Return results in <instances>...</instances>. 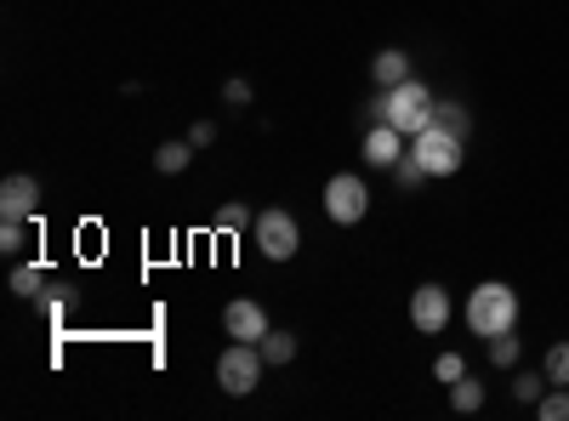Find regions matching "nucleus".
I'll return each instance as SVG.
<instances>
[{
    "instance_id": "f257e3e1",
    "label": "nucleus",
    "mask_w": 569,
    "mask_h": 421,
    "mask_svg": "<svg viewBox=\"0 0 569 421\" xmlns=\"http://www.w3.org/2000/svg\"><path fill=\"white\" fill-rule=\"evenodd\" d=\"M512 324H518V291L501 285V279H485V285L467 297V331L490 342V337L512 331Z\"/></svg>"
},
{
    "instance_id": "f03ea898",
    "label": "nucleus",
    "mask_w": 569,
    "mask_h": 421,
    "mask_svg": "<svg viewBox=\"0 0 569 421\" xmlns=\"http://www.w3.org/2000/svg\"><path fill=\"white\" fill-rule=\"evenodd\" d=\"M376 114H382L388 126H399L405 137H416V131H427L433 126V114H439V98L427 91L421 80H399V86H388V98L376 103Z\"/></svg>"
},
{
    "instance_id": "7ed1b4c3",
    "label": "nucleus",
    "mask_w": 569,
    "mask_h": 421,
    "mask_svg": "<svg viewBox=\"0 0 569 421\" xmlns=\"http://www.w3.org/2000/svg\"><path fill=\"white\" fill-rule=\"evenodd\" d=\"M410 154H416V166H421L427 177H456V171H461V160H467V137L433 120L427 131H416V137H410Z\"/></svg>"
},
{
    "instance_id": "20e7f679",
    "label": "nucleus",
    "mask_w": 569,
    "mask_h": 421,
    "mask_svg": "<svg viewBox=\"0 0 569 421\" xmlns=\"http://www.w3.org/2000/svg\"><path fill=\"white\" fill-rule=\"evenodd\" d=\"M262 348L257 342H233V348H222V359H217V382H222V393H233V399H246L257 382H262Z\"/></svg>"
},
{
    "instance_id": "39448f33",
    "label": "nucleus",
    "mask_w": 569,
    "mask_h": 421,
    "mask_svg": "<svg viewBox=\"0 0 569 421\" xmlns=\"http://www.w3.org/2000/svg\"><path fill=\"white\" fill-rule=\"evenodd\" d=\"M251 240L262 245L268 262H291L297 245H302V233H297V217H291V211H262L257 228H251Z\"/></svg>"
},
{
    "instance_id": "423d86ee",
    "label": "nucleus",
    "mask_w": 569,
    "mask_h": 421,
    "mask_svg": "<svg viewBox=\"0 0 569 421\" xmlns=\"http://www.w3.org/2000/svg\"><path fill=\"white\" fill-rule=\"evenodd\" d=\"M365 211H370V189H365L353 171H342V177H330V182H325V217H330V222L353 228Z\"/></svg>"
},
{
    "instance_id": "0eeeda50",
    "label": "nucleus",
    "mask_w": 569,
    "mask_h": 421,
    "mask_svg": "<svg viewBox=\"0 0 569 421\" xmlns=\"http://www.w3.org/2000/svg\"><path fill=\"white\" fill-rule=\"evenodd\" d=\"M410 324H416L421 337H445V324H450V291L445 285H416Z\"/></svg>"
},
{
    "instance_id": "6e6552de",
    "label": "nucleus",
    "mask_w": 569,
    "mask_h": 421,
    "mask_svg": "<svg viewBox=\"0 0 569 421\" xmlns=\"http://www.w3.org/2000/svg\"><path fill=\"white\" fill-rule=\"evenodd\" d=\"M222 331H228L233 342H257V348H262V337H268V313H262V302L233 297V302L222 308Z\"/></svg>"
},
{
    "instance_id": "1a4fd4ad",
    "label": "nucleus",
    "mask_w": 569,
    "mask_h": 421,
    "mask_svg": "<svg viewBox=\"0 0 569 421\" xmlns=\"http://www.w3.org/2000/svg\"><path fill=\"white\" fill-rule=\"evenodd\" d=\"M34 206H40V182L34 177H7L0 182V217L7 222H29Z\"/></svg>"
},
{
    "instance_id": "9d476101",
    "label": "nucleus",
    "mask_w": 569,
    "mask_h": 421,
    "mask_svg": "<svg viewBox=\"0 0 569 421\" xmlns=\"http://www.w3.org/2000/svg\"><path fill=\"white\" fill-rule=\"evenodd\" d=\"M410 149H405V131L399 126H388V120H376L370 131H365V160L370 166H399Z\"/></svg>"
},
{
    "instance_id": "9b49d317",
    "label": "nucleus",
    "mask_w": 569,
    "mask_h": 421,
    "mask_svg": "<svg viewBox=\"0 0 569 421\" xmlns=\"http://www.w3.org/2000/svg\"><path fill=\"white\" fill-rule=\"evenodd\" d=\"M370 74H376V86H399V80H410V58L399 52V46H388V52H376V63H370Z\"/></svg>"
},
{
    "instance_id": "f8f14e48",
    "label": "nucleus",
    "mask_w": 569,
    "mask_h": 421,
    "mask_svg": "<svg viewBox=\"0 0 569 421\" xmlns=\"http://www.w3.org/2000/svg\"><path fill=\"white\" fill-rule=\"evenodd\" d=\"M450 404H456L461 415H472V410H485V382H472V377L450 382Z\"/></svg>"
},
{
    "instance_id": "ddd939ff",
    "label": "nucleus",
    "mask_w": 569,
    "mask_h": 421,
    "mask_svg": "<svg viewBox=\"0 0 569 421\" xmlns=\"http://www.w3.org/2000/svg\"><path fill=\"white\" fill-rule=\"evenodd\" d=\"M188 160H194V143H166V149L154 154V171L177 177V171H188Z\"/></svg>"
},
{
    "instance_id": "4468645a",
    "label": "nucleus",
    "mask_w": 569,
    "mask_h": 421,
    "mask_svg": "<svg viewBox=\"0 0 569 421\" xmlns=\"http://www.w3.org/2000/svg\"><path fill=\"white\" fill-rule=\"evenodd\" d=\"M262 359H268V364H291V359H297V337L268 331V337H262Z\"/></svg>"
},
{
    "instance_id": "2eb2a0df",
    "label": "nucleus",
    "mask_w": 569,
    "mask_h": 421,
    "mask_svg": "<svg viewBox=\"0 0 569 421\" xmlns=\"http://www.w3.org/2000/svg\"><path fill=\"white\" fill-rule=\"evenodd\" d=\"M541 370H547V382H552V388H569V342H552Z\"/></svg>"
},
{
    "instance_id": "dca6fc26",
    "label": "nucleus",
    "mask_w": 569,
    "mask_h": 421,
    "mask_svg": "<svg viewBox=\"0 0 569 421\" xmlns=\"http://www.w3.org/2000/svg\"><path fill=\"white\" fill-rule=\"evenodd\" d=\"M217 228H222V233H246V228H257V217H251L240 200H228V206L217 211Z\"/></svg>"
},
{
    "instance_id": "f3484780",
    "label": "nucleus",
    "mask_w": 569,
    "mask_h": 421,
    "mask_svg": "<svg viewBox=\"0 0 569 421\" xmlns=\"http://www.w3.org/2000/svg\"><path fill=\"white\" fill-rule=\"evenodd\" d=\"M485 348H490V359H496L501 370H512V364H518V337H512V331H501V337H490Z\"/></svg>"
},
{
    "instance_id": "a211bd4d",
    "label": "nucleus",
    "mask_w": 569,
    "mask_h": 421,
    "mask_svg": "<svg viewBox=\"0 0 569 421\" xmlns=\"http://www.w3.org/2000/svg\"><path fill=\"white\" fill-rule=\"evenodd\" d=\"M536 415H541V421H569V388H558V393H541Z\"/></svg>"
},
{
    "instance_id": "6ab92c4d",
    "label": "nucleus",
    "mask_w": 569,
    "mask_h": 421,
    "mask_svg": "<svg viewBox=\"0 0 569 421\" xmlns=\"http://www.w3.org/2000/svg\"><path fill=\"white\" fill-rule=\"evenodd\" d=\"M433 377H439L445 388L461 382V377H467V359H461V353H439V359H433Z\"/></svg>"
},
{
    "instance_id": "aec40b11",
    "label": "nucleus",
    "mask_w": 569,
    "mask_h": 421,
    "mask_svg": "<svg viewBox=\"0 0 569 421\" xmlns=\"http://www.w3.org/2000/svg\"><path fill=\"white\" fill-rule=\"evenodd\" d=\"M541 393H547V370H541V377H518L512 382V399L518 404H541Z\"/></svg>"
},
{
    "instance_id": "412c9836",
    "label": "nucleus",
    "mask_w": 569,
    "mask_h": 421,
    "mask_svg": "<svg viewBox=\"0 0 569 421\" xmlns=\"http://www.w3.org/2000/svg\"><path fill=\"white\" fill-rule=\"evenodd\" d=\"M23 245H29V222H0V251L18 257Z\"/></svg>"
},
{
    "instance_id": "4be33fe9",
    "label": "nucleus",
    "mask_w": 569,
    "mask_h": 421,
    "mask_svg": "<svg viewBox=\"0 0 569 421\" xmlns=\"http://www.w3.org/2000/svg\"><path fill=\"white\" fill-rule=\"evenodd\" d=\"M433 120H439V126H450V131H461V137H467V109H461V103H439V114H433Z\"/></svg>"
},
{
    "instance_id": "5701e85b",
    "label": "nucleus",
    "mask_w": 569,
    "mask_h": 421,
    "mask_svg": "<svg viewBox=\"0 0 569 421\" xmlns=\"http://www.w3.org/2000/svg\"><path fill=\"white\" fill-rule=\"evenodd\" d=\"M12 291H18V297H34V291H40V268H18V273H12Z\"/></svg>"
},
{
    "instance_id": "b1692460",
    "label": "nucleus",
    "mask_w": 569,
    "mask_h": 421,
    "mask_svg": "<svg viewBox=\"0 0 569 421\" xmlns=\"http://www.w3.org/2000/svg\"><path fill=\"white\" fill-rule=\"evenodd\" d=\"M393 171H399V182H405V189H416V182H421V177H427V171H421V166H416V154H405V160H399V166H393Z\"/></svg>"
},
{
    "instance_id": "393cba45",
    "label": "nucleus",
    "mask_w": 569,
    "mask_h": 421,
    "mask_svg": "<svg viewBox=\"0 0 569 421\" xmlns=\"http://www.w3.org/2000/svg\"><path fill=\"white\" fill-rule=\"evenodd\" d=\"M222 98H228L233 109H246V103H251V86H246V80H228V86H222Z\"/></svg>"
},
{
    "instance_id": "a878e982",
    "label": "nucleus",
    "mask_w": 569,
    "mask_h": 421,
    "mask_svg": "<svg viewBox=\"0 0 569 421\" xmlns=\"http://www.w3.org/2000/svg\"><path fill=\"white\" fill-rule=\"evenodd\" d=\"M188 143H194V149H211V143H217V126H211V120H200L194 131H188Z\"/></svg>"
}]
</instances>
